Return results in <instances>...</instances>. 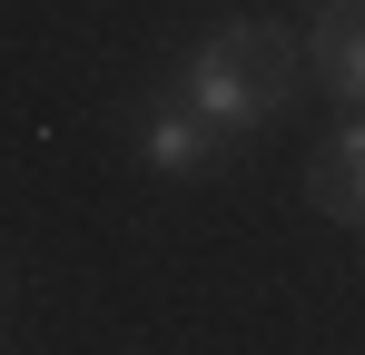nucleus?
<instances>
[{
	"label": "nucleus",
	"instance_id": "f257e3e1",
	"mask_svg": "<svg viewBox=\"0 0 365 355\" xmlns=\"http://www.w3.org/2000/svg\"><path fill=\"white\" fill-rule=\"evenodd\" d=\"M287 89H297V50L267 20H237V30H217L207 50L187 59V109L207 128H257Z\"/></svg>",
	"mask_w": 365,
	"mask_h": 355
},
{
	"label": "nucleus",
	"instance_id": "f03ea898",
	"mask_svg": "<svg viewBox=\"0 0 365 355\" xmlns=\"http://www.w3.org/2000/svg\"><path fill=\"white\" fill-rule=\"evenodd\" d=\"M316 59H326V79L365 99V0H326V20H316Z\"/></svg>",
	"mask_w": 365,
	"mask_h": 355
},
{
	"label": "nucleus",
	"instance_id": "7ed1b4c3",
	"mask_svg": "<svg viewBox=\"0 0 365 355\" xmlns=\"http://www.w3.org/2000/svg\"><path fill=\"white\" fill-rule=\"evenodd\" d=\"M316 207H326V217H346V227L365 217V187H356V168H346V148H326V158H316Z\"/></svg>",
	"mask_w": 365,
	"mask_h": 355
},
{
	"label": "nucleus",
	"instance_id": "20e7f679",
	"mask_svg": "<svg viewBox=\"0 0 365 355\" xmlns=\"http://www.w3.org/2000/svg\"><path fill=\"white\" fill-rule=\"evenodd\" d=\"M197 148H207V118H197V109H168L158 128H148V158H158V168H187Z\"/></svg>",
	"mask_w": 365,
	"mask_h": 355
},
{
	"label": "nucleus",
	"instance_id": "39448f33",
	"mask_svg": "<svg viewBox=\"0 0 365 355\" xmlns=\"http://www.w3.org/2000/svg\"><path fill=\"white\" fill-rule=\"evenodd\" d=\"M336 148H346V168H356V187H365V128H346Z\"/></svg>",
	"mask_w": 365,
	"mask_h": 355
}]
</instances>
